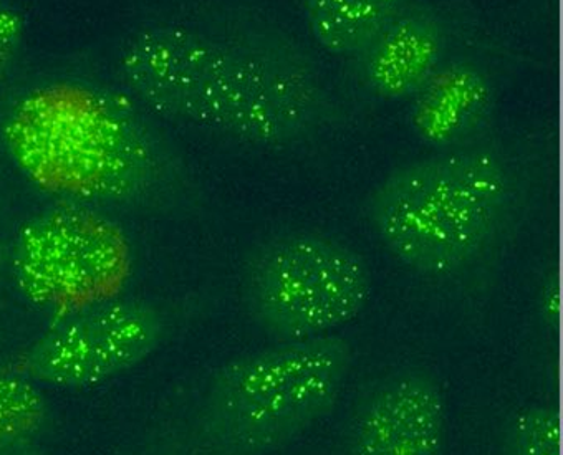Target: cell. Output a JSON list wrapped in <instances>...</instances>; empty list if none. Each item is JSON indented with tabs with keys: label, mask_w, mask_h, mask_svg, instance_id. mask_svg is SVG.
Masks as SVG:
<instances>
[{
	"label": "cell",
	"mask_w": 563,
	"mask_h": 455,
	"mask_svg": "<svg viewBox=\"0 0 563 455\" xmlns=\"http://www.w3.org/2000/svg\"><path fill=\"white\" fill-rule=\"evenodd\" d=\"M0 144L51 202L158 218L201 208L178 147L140 108L93 81L44 78L24 88L0 118Z\"/></svg>",
	"instance_id": "obj_1"
},
{
	"label": "cell",
	"mask_w": 563,
	"mask_h": 455,
	"mask_svg": "<svg viewBox=\"0 0 563 455\" xmlns=\"http://www.w3.org/2000/svg\"><path fill=\"white\" fill-rule=\"evenodd\" d=\"M349 340L275 343L189 379L111 455H271L332 414L352 371Z\"/></svg>",
	"instance_id": "obj_2"
},
{
	"label": "cell",
	"mask_w": 563,
	"mask_h": 455,
	"mask_svg": "<svg viewBox=\"0 0 563 455\" xmlns=\"http://www.w3.org/2000/svg\"><path fill=\"white\" fill-rule=\"evenodd\" d=\"M532 185L522 151L483 140L393 169L369 192L365 214L383 247L409 270L467 280L512 242Z\"/></svg>",
	"instance_id": "obj_3"
},
{
	"label": "cell",
	"mask_w": 563,
	"mask_h": 455,
	"mask_svg": "<svg viewBox=\"0 0 563 455\" xmlns=\"http://www.w3.org/2000/svg\"><path fill=\"white\" fill-rule=\"evenodd\" d=\"M118 70L153 113L255 146L302 144L330 118L327 95L309 75L179 25L133 32Z\"/></svg>",
	"instance_id": "obj_4"
},
{
	"label": "cell",
	"mask_w": 563,
	"mask_h": 455,
	"mask_svg": "<svg viewBox=\"0 0 563 455\" xmlns=\"http://www.w3.org/2000/svg\"><path fill=\"white\" fill-rule=\"evenodd\" d=\"M242 307L275 343L330 335L368 306L373 274L355 248L322 232L272 235L245 254Z\"/></svg>",
	"instance_id": "obj_5"
},
{
	"label": "cell",
	"mask_w": 563,
	"mask_h": 455,
	"mask_svg": "<svg viewBox=\"0 0 563 455\" xmlns=\"http://www.w3.org/2000/svg\"><path fill=\"white\" fill-rule=\"evenodd\" d=\"M208 310V298L120 297L58 320L9 365L44 388L90 389L133 371Z\"/></svg>",
	"instance_id": "obj_6"
},
{
	"label": "cell",
	"mask_w": 563,
	"mask_h": 455,
	"mask_svg": "<svg viewBox=\"0 0 563 455\" xmlns=\"http://www.w3.org/2000/svg\"><path fill=\"white\" fill-rule=\"evenodd\" d=\"M133 247L113 215L51 202L22 222L9 242L12 288L60 319L120 297Z\"/></svg>",
	"instance_id": "obj_7"
},
{
	"label": "cell",
	"mask_w": 563,
	"mask_h": 455,
	"mask_svg": "<svg viewBox=\"0 0 563 455\" xmlns=\"http://www.w3.org/2000/svg\"><path fill=\"white\" fill-rule=\"evenodd\" d=\"M448 404L440 378L401 366L369 382L346 419L345 455H444Z\"/></svg>",
	"instance_id": "obj_8"
},
{
	"label": "cell",
	"mask_w": 563,
	"mask_h": 455,
	"mask_svg": "<svg viewBox=\"0 0 563 455\" xmlns=\"http://www.w3.org/2000/svg\"><path fill=\"white\" fill-rule=\"evenodd\" d=\"M456 12L451 4L408 2L353 55L356 80L378 100L415 97L448 62Z\"/></svg>",
	"instance_id": "obj_9"
},
{
	"label": "cell",
	"mask_w": 563,
	"mask_h": 455,
	"mask_svg": "<svg viewBox=\"0 0 563 455\" xmlns=\"http://www.w3.org/2000/svg\"><path fill=\"white\" fill-rule=\"evenodd\" d=\"M497 88L473 60L446 62L412 97L409 126L434 151L460 149L483 141L493 121Z\"/></svg>",
	"instance_id": "obj_10"
},
{
	"label": "cell",
	"mask_w": 563,
	"mask_h": 455,
	"mask_svg": "<svg viewBox=\"0 0 563 455\" xmlns=\"http://www.w3.org/2000/svg\"><path fill=\"white\" fill-rule=\"evenodd\" d=\"M408 0H300L307 29L327 54L352 58Z\"/></svg>",
	"instance_id": "obj_11"
},
{
	"label": "cell",
	"mask_w": 563,
	"mask_h": 455,
	"mask_svg": "<svg viewBox=\"0 0 563 455\" xmlns=\"http://www.w3.org/2000/svg\"><path fill=\"white\" fill-rule=\"evenodd\" d=\"M55 421L54 402L44 386L0 368V454L44 447Z\"/></svg>",
	"instance_id": "obj_12"
},
{
	"label": "cell",
	"mask_w": 563,
	"mask_h": 455,
	"mask_svg": "<svg viewBox=\"0 0 563 455\" xmlns=\"http://www.w3.org/2000/svg\"><path fill=\"white\" fill-rule=\"evenodd\" d=\"M503 455H562V415L552 402H532L507 418Z\"/></svg>",
	"instance_id": "obj_13"
},
{
	"label": "cell",
	"mask_w": 563,
	"mask_h": 455,
	"mask_svg": "<svg viewBox=\"0 0 563 455\" xmlns=\"http://www.w3.org/2000/svg\"><path fill=\"white\" fill-rule=\"evenodd\" d=\"M22 41V22L12 9L0 4V81L12 67Z\"/></svg>",
	"instance_id": "obj_14"
},
{
	"label": "cell",
	"mask_w": 563,
	"mask_h": 455,
	"mask_svg": "<svg viewBox=\"0 0 563 455\" xmlns=\"http://www.w3.org/2000/svg\"><path fill=\"white\" fill-rule=\"evenodd\" d=\"M540 322L553 332L560 325V278L556 271H550L540 280L539 298H537Z\"/></svg>",
	"instance_id": "obj_15"
},
{
	"label": "cell",
	"mask_w": 563,
	"mask_h": 455,
	"mask_svg": "<svg viewBox=\"0 0 563 455\" xmlns=\"http://www.w3.org/2000/svg\"><path fill=\"white\" fill-rule=\"evenodd\" d=\"M9 242L11 238L8 241L0 231V326L4 323L12 291L11 271H9Z\"/></svg>",
	"instance_id": "obj_16"
},
{
	"label": "cell",
	"mask_w": 563,
	"mask_h": 455,
	"mask_svg": "<svg viewBox=\"0 0 563 455\" xmlns=\"http://www.w3.org/2000/svg\"><path fill=\"white\" fill-rule=\"evenodd\" d=\"M0 455H51L45 447H35L27 448V451H15V452H5V454Z\"/></svg>",
	"instance_id": "obj_17"
}]
</instances>
